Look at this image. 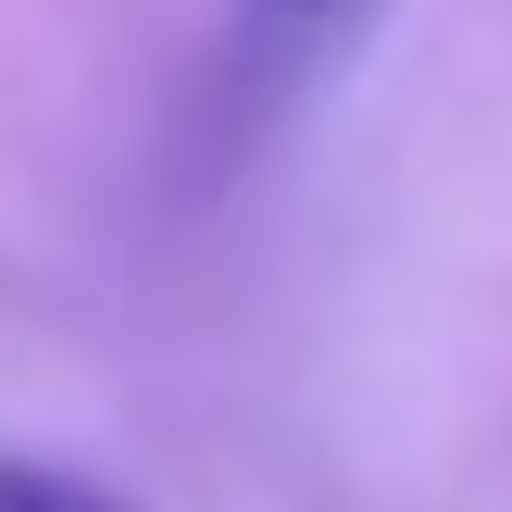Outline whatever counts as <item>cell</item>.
Returning a JSON list of instances; mask_svg holds the SVG:
<instances>
[{
	"label": "cell",
	"instance_id": "2",
	"mask_svg": "<svg viewBox=\"0 0 512 512\" xmlns=\"http://www.w3.org/2000/svg\"><path fill=\"white\" fill-rule=\"evenodd\" d=\"M0 512H138V500H113L100 475H63V463H0Z\"/></svg>",
	"mask_w": 512,
	"mask_h": 512
},
{
	"label": "cell",
	"instance_id": "1",
	"mask_svg": "<svg viewBox=\"0 0 512 512\" xmlns=\"http://www.w3.org/2000/svg\"><path fill=\"white\" fill-rule=\"evenodd\" d=\"M375 13H388V0H238V50H263V63H325V50L363 38Z\"/></svg>",
	"mask_w": 512,
	"mask_h": 512
}]
</instances>
